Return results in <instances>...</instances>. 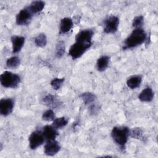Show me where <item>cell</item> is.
Wrapping results in <instances>:
<instances>
[{
    "label": "cell",
    "instance_id": "6da1fadb",
    "mask_svg": "<svg viewBox=\"0 0 158 158\" xmlns=\"http://www.w3.org/2000/svg\"><path fill=\"white\" fill-rule=\"evenodd\" d=\"M146 33L142 28H135L125 39L123 49L133 48L142 44L146 40Z\"/></svg>",
    "mask_w": 158,
    "mask_h": 158
},
{
    "label": "cell",
    "instance_id": "7a4b0ae2",
    "mask_svg": "<svg viewBox=\"0 0 158 158\" xmlns=\"http://www.w3.org/2000/svg\"><path fill=\"white\" fill-rule=\"evenodd\" d=\"M130 129L127 127H115L111 131V136L114 142L121 148L126 144L130 136Z\"/></svg>",
    "mask_w": 158,
    "mask_h": 158
},
{
    "label": "cell",
    "instance_id": "3957f363",
    "mask_svg": "<svg viewBox=\"0 0 158 158\" xmlns=\"http://www.w3.org/2000/svg\"><path fill=\"white\" fill-rule=\"evenodd\" d=\"M0 82L5 88H15L20 82V77L19 75L10 71H4L0 75Z\"/></svg>",
    "mask_w": 158,
    "mask_h": 158
},
{
    "label": "cell",
    "instance_id": "277c9868",
    "mask_svg": "<svg viewBox=\"0 0 158 158\" xmlns=\"http://www.w3.org/2000/svg\"><path fill=\"white\" fill-rule=\"evenodd\" d=\"M92 43H85L76 41L70 48L69 54L73 59H77L81 56L91 46Z\"/></svg>",
    "mask_w": 158,
    "mask_h": 158
},
{
    "label": "cell",
    "instance_id": "5b68a950",
    "mask_svg": "<svg viewBox=\"0 0 158 158\" xmlns=\"http://www.w3.org/2000/svg\"><path fill=\"white\" fill-rule=\"evenodd\" d=\"M118 25L119 18L114 15H109L104 20V32L107 34L115 33L118 30Z\"/></svg>",
    "mask_w": 158,
    "mask_h": 158
},
{
    "label": "cell",
    "instance_id": "8992f818",
    "mask_svg": "<svg viewBox=\"0 0 158 158\" xmlns=\"http://www.w3.org/2000/svg\"><path fill=\"white\" fill-rule=\"evenodd\" d=\"M29 146L31 149H36L44 141L42 131H35L31 133L28 138Z\"/></svg>",
    "mask_w": 158,
    "mask_h": 158
},
{
    "label": "cell",
    "instance_id": "52a82bcc",
    "mask_svg": "<svg viewBox=\"0 0 158 158\" xmlns=\"http://www.w3.org/2000/svg\"><path fill=\"white\" fill-rule=\"evenodd\" d=\"M33 15L27 7L20 10L16 16V23L20 26L27 25L31 20Z\"/></svg>",
    "mask_w": 158,
    "mask_h": 158
},
{
    "label": "cell",
    "instance_id": "ba28073f",
    "mask_svg": "<svg viewBox=\"0 0 158 158\" xmlns=\"http://www.w3.org/2000/svg\"><path fill=\"white\" fill-rule=\"evenodd\" d=\"M14 106V102L12 99H1L0 101V114L3 116H7L12 113Z\"/></svg>",
    "mask_w": 158,
    "mask_h": 158
},
{
    "label": "cell",
    "instance_id": "9c48e42d",
    "mask_svg": "<svg viewBox=\"0 0 158 158\" xmlns=\"http://www.w3.org/2000/svg\"><path fill=\"white\" fill-rule=\"evenodd\" d=\"M60 149V146L56 139L46 141L44 147V152L46 155L52 156L56 154Z\"/></svg>",
    "mask_w": 158,
    "mask_h": 158
},
{
    "label": "cell",
    "instance_id": "30bf717a",
    "mask_svg": "<svg viewBox=\"0 0 158 158\" xmlns=\"http://www.w3.org/2000/svg\"><path fill=\"white\" fill-rule=\"evenodd\" d=\"M94 32L91 29H85L80 31L75 36V41L85 43H92V38Z\"/></svg>",
    "mask_w": 158,
    "mask_h": 158
},
{
    "label": "cell",
    "instance_id": "8fae6325",
    "mask_svg": "<svg viewBox=\"0 0 158 158\" xmlns=\"http://www.w3.org/2000/svg\"><path fill=\"white\" fill-rule=\"evenodd\" d=\"M43 101L46 106L51 109L60 108L62 104V102L58 98L51 94L46 95L43 99Z\"/></svg>",
    "mask_w": 158,
    "mask_h": 158
},
{
    "label": "cell",
    "instance_id": "7c38bea8",
    "mask_svg": "<svg viewBox=\"0 0 158 158\" xmlns=\"http://www.w3.org/2000/svg\"><path fill=\"white\" fill-rule=\"evenodd\" d=\"M12 45V52L14 54L19 52L23 48L25 43V38L22 36L13 35L10 38Z\"/></svg>",
    "mask_w": 158,
    "mask_h": 158
},
{
    "label": "cell",
    "instance_id": "4fadbf2b",
    "mask_svg": "<svg viewBox=\"0 0 158 158\" xmlns=\"http://www.w3.org/2000/svg\"><path fill=\"white\" fill-rule=\"evenodd\" d=\"M43 135L44 140L46 141L56 139V138L58 135L57 129L55 128L52 125H46L43 127L42 131Z\"/></svg>",
    "mask_w": 158,
    "mask_h": 158
},
{
    "label": "cell",
    "instance_id": "5bb4252c",
    "mask_svg": "<svg viewBox=\"0 0 158 158\" xmlns=\"http://www.w3.org/2000/svg\"><path fill=\"white\" fill-rule=\"evenodd\" d=\"M154 94L152 88L150 87H147L144 88L139 93L138 96V99L141 102H151L154 99Z\"/></svg>",
    "mask_w": 158,
    "mask_h": 158
},
{
    "label": "cell",
    "instance_id": "9a60e30c",
    "mask_svg": "<svg viewBox=\"0 0 158 158\" xmlns=\"http://www.w3.org/2000/svg\"><path fill=\"white\" fill-rule=\"evenodd\" d=\"M73 20L71 18L64 17L61 19L60 23V33L64 34L69 32L73 27Z\"/></svg>",
    "mask_w": 158,
    "mask_h": 158
},
{
    "label": "cell",
    "instance_id": "2e32d148",
    "mask_svg": "<svg viewBox=\"0 0 158 158\" xmlns=\"http://www.w3.org/2000/svg\"><path fill=\"white\" fill-rule=\"evenodd\" d=\"M45 6V2L43 1H35L31 2V4L27 7L29 10L33 14H37L43 10Z\"/></svg>",
    "mask_w": 158,
    "mask_h": 158
},
{
    "label": "cell",
    "instance_id": "e0dca14e",
    "mask_svg": "<svg viewBox=\"0 0 158 158\" xmlns=\"http://www.w3.org/2000/svg\"><path fill=\"white\" fill-rule=\"evenodd\" d=\"M110 57L107 56H102L98 59L96 62V69L99 72L104 71L109 66Z\"/></svg>",
    "mask_w": 158,
    "mask_h": 158
},
{
    "label": "cell",
    "instance_id": "ac0fdd59",
    "mask_svg": "<svg viewBox=\"0 0 158 158\" xmlns=\"http://www.w3.org/2000/svg\"><path fill=\"white\" fill-rule=\"evenodd\" d=\"M142 81V77L139 75H133L127 80V86L131 89H135L139 86Z\"/></svg>",
    "mask_w": 158,
    "mask_h": 158
},
{
    "label": "cell",
    "instance_id": "d6986e66",
    "mask_svg": "<svg viewBox=\"0 0 158 158\" xmlns=\"http://www.w3.org/2000/svg\"><path fill=\"white\" fill-rule=\"evenodd\" d=\"M80 97L81 98L85 104H92L96 99V95L90 92L83 93L80 95Z\"/></svg>",
    "mask_w": 158,
    "mask_h": 158
},
{
    "label": "cell",
    "instance_id": "ffe728a7",
    "mask_svg": "<svg viewBox=\"0 0 158 158\" xmlns=\"http://www.w3.org/2000/svg\"><path fill=\"white\" fill-rule=\"evenodd\" d=\"M47 38L44 33L38 34L35 38V44L36 46L40 48H43L46 45Z\"/></svg>",
    "mask_w": 158,
    "mask_h": 158
},
{
    "label": "cell",
    "instance_id": "44dd1931",
    "mask_svg": "<svg viewBox=\"0 0 158 158\" xmlns=\"http://www.w3.org/2000/svg\"><path fill=\"white\" fill-rule=\"evenodd\" d=\"M20 64V60L17 56H12L9 57L6 61V66L9 69H15L19 66Z\"/></svg>",
    "mask_w": 158,
    "mask_h": 158
},
{
    "label": "cell",
    "instance_id": "7402d4cb",
    "mask_svg": "<svg viewBox=\"0 0 158 158\" xmlns=\"http://www.w3.org/2000/svg\"><path fill=\"white\" fill-rule=\"evenodd\" d=\"M68 123L67 120L64 117H59V118H56L52 121V126L56 128V129H60L65 126H66Z\"/></svg>",
    "mask_w": 158,
    "mask_h": 158
},
{
    "label": "cell",
    "instance_id": "603a6c76",
    "mask_svg": "<svg viewBox=\"0 0 158 158\" xmlns=\"http://www.w3.org/2000/svg\"><path fill=\"white\" fill-rule=\"evenodd\" d=\"M65 53V44L63 41H60L57 43L56 47L55 55L57 58H61L63 57Z\"/></svg>",
    "mask_w": 158,
    "mask_h": 158
},
{
    "label": "cell",
    "instance_id": "cb8c5ba5",
    "mask_svg": "<svg viewBox=\"0 0 158 158\" xmlns=\"http://www.w3.org/2000/svg\"><path fill=\"white\" fill-rule=\"evenodd\" d=\"M55 113L51 109H49L47 110H46L42 115V118L47 122H50V121H53L56 118Z\"/></svg>",
    "mask_w": 158,
    "mask_h": 158
},
{
    "label": "cell",
    "instance_id": "d4e9b609",
    "mask_svg": "<svg viewBox=\"0 0 158 158\" xmlns=\"http://www.w3.org/2000/svg\"><path fill=\"white\" fill-rule=\"evenodd\" d=\"M64 80V78H55L51 80V86L54 89L57 90L61 87Z\"/></svg>",
    "mask_w": 158,
    "mask_h": 158
},
{
    "label": "cell",
    "instance_id": "484cf974",
    "mask_svg": "<svg viewBox=\"0 0 158 158\" xmlns=\"http://www.w3.org/2000/svg\"><path fill=\"white\" fill-rule=\"evenodd\" d=\"M130 136L135 139H141L143 137V133L141 128H134L132 130L130 131Z\"/></svg>",
    "mask_w": 158,
    "mask_h": 158
},
{
    "label": "cell",
    "instance_id": "4316f807",
    "mask_svg": "<svg viewBox=\"0 0 158 158\" xmlns=\"http://www.w3.org/2000/svg\"><path fill=\"white\" fill-rule=\"evenodd\" d=\"M144 23V17L143 15H138L135 17L132 22L133 27L136 28H142V25Z\"/></svg>",
    "mask_w": 158,
    "mask_h": 158
},
{
    "label": "cell",
    "instance_id": "83f0119b",
    "mask_svg": "<svg viewBox=\"0 0 158 158\" xmlns=\"http://www.w3.org/2000/svg\"><path fill=\"white\" fill-rule=\"evenodd\" d=\"M96 110H98V108L96 106L94 105H91L89 107V111L91 114H94V113H96Z\"/></svg>",
    "mask_w": 158,
    "mask_h": 158
}]
</instances>
